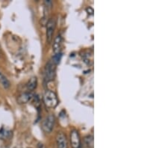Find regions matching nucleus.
<instances>
[{"label":"nucleus","instance_id":"obj_1","mask_svg":"<svg viewBox=\"0 0 168 148\" xmlns=\"http://www.w3.org/2000/svg\"><path fill=\"white\" fill-rule=\"evenodd\" d=\"M43 102L46 107L48 108H55L58 103L57 95L55 92L52 91H46L43 96Z\"/></svg>","mask_w":168,"mask_h":148},{"label":"nucleus","instance_id":"obj_2","mask_svg":"<svg viewBox=\"0 0 168 148\" xmlns=\"http://www.w3.org/2000/svg\"><path fill=\"white\" fill-rule=\"evenodd\" d=\"M55 76V64L50 61L46 65L44 70V79L46 82L53 80Z\"/></svg>","mask_w":168,"mask_h":148},{"label":"nucleus","instance_id":"obj_3","mask_svg":"<svg viewBox=\"0 0 168 148\" xmlns=\"http://www.w3.org/2000/svg\"><path fill=\"white\" fill-rule=\"evenodd\" d=\"M55 119L53 115H49L47 118H46L44 120H43L42 124V129L46 133H51L54 128V125H55Z\"/></svg>","mask_w":168,"mask_h":148},{"label":"nucleus","instance_id":"obj_4","mask_svg":"<svg viewBox=\"0 0 168 148\" xmlns=\"http://www.w3.org/2000/svg\"><path fill=\"white\" fill-rule=\"evenodd\" d=\"M55 26L56 20L55 18H51V19L49 20L47 24H46V39H47L48 42H51Z\"/></svg>","mask_w":168,"mask_h":148},{"label":"nucleus","instance_id":"obj_5","mask_svg":"<svg viewBox=\"0 0 168 148\" xmlns=\"http://www.w3.org/2000/svg\"><path fill=\"white\" fill-rule=\"evenodd\" d=\"M70 142L73 148L81 147V138L80 135L77 130H73L70 133Z\"/></svg>","mask_w":168,"mask_h":148},{"label":"nucleus","instance_id":"obj_6","mask_svg":"<svg viewBox=\"0 0 168 148\" xmlns=\"http://www.w3.org/2000/svg\"><path fill=\"white\" fill-rule=\"evenodd\" d=\"M56 143L58 148H68L67 137L63 133H58L56 136Z\"/></svg>","mask_w":168,"mask_h":148},{"label":"nucleus","instance_id":"obj_7","mask_svg":"<svg viewBox=\"0 0 168 148\" xmlns=\"http://www.w3.org/2000/svg\"><path fill=\"white\" fill-rule=\"evenodd\" d=\"M34 95L31 92H25L19 95L17 98V102L19 104H25L30 102L33 99Z\"/></svg>","mask_w":168,"mask_h":148},{"label":"nucleus","instance_id":"obj_8","mask_svg":"<svg viewBox=\"0 0 168 148\" xmlns=\"http://www.w3.org/2000/svg\"><path fill=\"white\" fill-rule=\"evenodd\" d=\"M61 46H62V37L61 35H58L55 37L53 43V51L55 54L59 53L61 51Z\"/></svg>","mask_w":168,"mask_h":148},{"label":"nucleus","instance_id":"obj_9","mask_svg":"<svg viewBox=\"0 0 168 148\" xmlns=\"http://www.w3.org/2000/svg\"><path fill=\"white\" fill-rule=\"evenodd\" d=\"M37 77L35 76L32 77V78L29 79L28 83L26 84L27 89H28V91H33V90H35L36 87H37Z\"/></svg>","mask_w":168,"mask_h":148},{"label":"nucleus","instance_id":"obj_10","mask_svg":"<svg viewBox=\"0 0 168 148\" xmlns=\"http://www.w3.org/2000/svg\"><path fill=\"white\" fill-rule=\"evenodd\" d=\"M12 132H11L8 129H5V128H2L0 129V138L1 139H5V138H8L11 136L12 134Z\"/></svg>","mask_w":168,"mask_h":148},{"label":"nucleus","instance_id":"obj_11","mask_svg":"<svg viewBox=\"0 0 168 148\" xmlns=\"http://www.w3.org/2000/svg\"><path fill=\"white\" fill-rule=\"evenodd\" d=\"M84 144L88 148H93V136L88 135L84 138Z\"/></svg>","mask_w":168,"mask_h":148},{"label":"nucleus","instance_id":"obj_12","mask_svg":"<svg viewBox=\"0 0 168 148\" xmlns=\"http://www.w3.org/2000/svg\"><path fill=\"white\" fill-rule=\"evenodd\" d=\"M0 81H1L2 84L4 86L5 88H8L10 87V82H9V81L7 79L6 77H5L4 76L2 75L1 73H0Z\"/></svg>","mask_w":168,"mask_h":148},{"label":"nucleus","instance_id":"obj_13","mask_svg":"<svg viewBox=\"0 0 168 148\" xmlns=\"http://www.w3.org/2000/svg\"><path fill=\"white\" fill-rule=\"evenodd\" d=\"M61 56H62V55H61V52H59V53H58V54H55V55H54L53 60H52V61H53V63L55 64V65L57 64H58L59 62H60Z\"/></svg>","mask_w":168,"mask_h":148},{"label":"nucleus","instance_id":"obj_14","mask_svg":"<svg viewBox=\"0 0 168 148\" xmlns=\"http://www.w3.org/2000/svg\"><path fill=\"white\" fill-rule=\"evenodd\" d=\"M87 11H88V12H91V13H90V14H93V8H91V7H89V8H87Z\"/></svg>","mask_w":168,"mask_h":148},{"label":"nucleus","instance_id":"obj_15","mask_svg":"<svg viewBox=\"0 0 168 148\" xmlns=\"http://www.w3.org/2000/svg\"><path fill=\"white\" fill-rule=\"evenodd\" d=\"M79 148H82V147H79Z\"/></svg>","mask_w":168,"mask_h":148}]
</instances>
